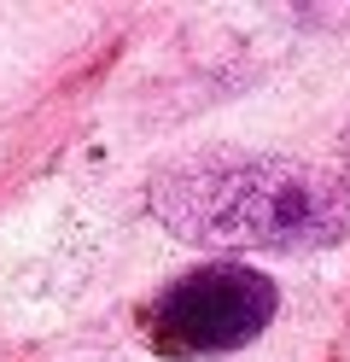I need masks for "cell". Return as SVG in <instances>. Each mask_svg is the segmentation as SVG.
<instances>
[{"instance_id":"3957f363","label":"cell","mask_w":350,"mask_h":362,"mask_svg":"<svg viewBox=\"0 0 350 362\" xmlns=\"http://www.w3.org/2000/svg\"><path fill=\"white\" fill-rule=\"evenodd\" d=\"M339 181H344V193H350V129L339 134Z\"/></svg>"},{"instance_id":"6da1fadb","label":"cell","mask_w":350,"mask_h":362,"mask_svg":"<svg viewBox=\"0 0 350 362\" xmlns=\"http://www.w3.org/2000/svg\"><path fill=\"white\" fill-rule=\"evenodd\" d=\"M146 211L163 234L199 252H321L350 234V193L303 158L193 152L146 181Z\"/></svg>"},{"instance_id":"7a4b0ae2","label":"cell","mask_w":350,"mask_h":362,"mask_svg":"<svg viewBox=\"0 0 350 362\" xmlns=\"http://www.w3.org/2000/svg\"><path fill=\"white\" fill-rule=\"evenodd\" d=\"M280 310V286L257 263H193L140 310L146 345L170 362H210L257 345Z\"/></svg>"}]
</instances>
